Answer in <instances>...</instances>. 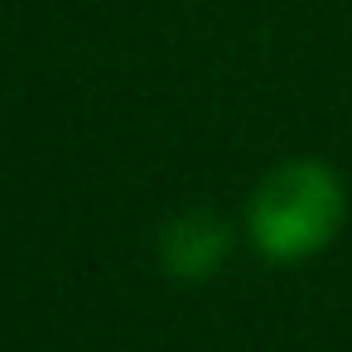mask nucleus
Masks as SVG:
<instances>
[{
    "mask_svg": "<svg viewBox=\"0 0 352 352\" xmlns=\"http://www.w3.org/2000/svg\"><path fill=\"white\" fill-rule=\"evenodd\" d=\"M347 222V188L323 160H280L246 198V241L280 265L314 261Z\"/></svg>",
    "mask_w": 352,
    "mask_h": 352,
    "instance_id": "obj_1",
    "label": "nucleus"
},
{
    "mask_svg": "<svg viewBox=\"0 0 352 352\" xmlns=\"http://www.w3.org/2000/svg\"><path fill=\"white\" fill-rule=\"evenodd\" d=\"M227 251H232V232L212 212H184L160 236V265L184 285H198V280L217 275Z\"/></svg>",
    "mask_w": 352,
    "mask_h": 352,
    "instance_id": "obj_2",
    "label": "nucleus"
}]
</instances>
